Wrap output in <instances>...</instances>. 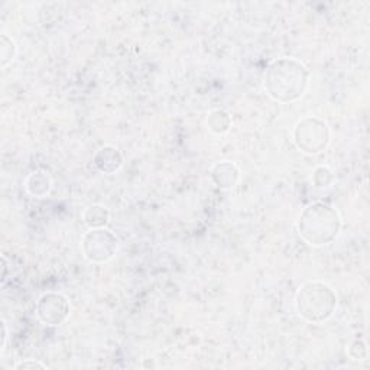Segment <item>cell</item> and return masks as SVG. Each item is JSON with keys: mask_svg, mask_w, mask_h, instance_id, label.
Returning <instances> with one entry per match:
<instances>
[{"mask_svg": "<svg viewBox=\"0 0 370 370\" xmlns=\"http://www.w3.org/2000/svg\"><path fill=\"white\" fill-rule=\"evenodd\" d=\"M310 70L297 58L283 57L272 61L263 77L267 94L282 104L301 100L310 87Z\"/></svg>", "mask_w": 370, "mask_h": 370, "instance_id": "cell-1", "label": "cell"}, {"mask_svg": "<svg viewBox=\"0 0 370 370\" xmlns=\"http://www.w3.org/2000/svg\"><path fill=\"white\" fill-rule=\"evenodd\" d=\"M297 229L307 245L323 248L337 241L343 229V220L338 211L330 204L311 203L301 211Z\"/></svg>", "mask_w": 370, "mask_h": 370, "instance_id": "cell-2", "label": "cell"}, {"mask_svg": "<svg viewBox=\"0 0 370 370\" xmlns=\"http://www.w3.org/2000/svg\"><path fill=\"white\" fill-rule=\"evenodd\" d=\"M338 298L333 286L323 281H308L295 294V310L310 324L327 323L334 315Z\"/></svg>", "mask_w": 370, "mask_h": 370, "instance_id": "cell-3", "label": "cell"}, {"mask_svg": "<svg viewBox=\"0 0 370 370\" xmlns=\"http://www.w3.org/2000/svg\"><path fill=\"white\" fill-rule=\"evenodd\" d=\"M293 141L297 149L305 155H320L331 141L330 125L317 116H305L297 122Z\"/></svg>", "mask_w": 370, "mask_h": 370, "instance_id": "cell-4", "label": "cell"}, {"mask_svg": "<svg viewBox=\"0 0 370 370\" xmlns=\"http://www.w3.org/2000/svg\"><path fill=\"white\" fill-rule=\"evenodd\" d=\"M119 250L117 236L109 229H90L82 239L83 256L91 263H108Z\"/></svg>", "mask_w": 370, "mask_h": 370, "instance_id": "cell-5", "label": "cell"}, {"mask_svg": "<svg viewBox=\"0 0 370 370\" xmlns=\"http://www.w3.org/2000/svg\"><path fill=\"white\" fill-rule=\"evenodd\" d=\"M35 314L44 326L57 327L70 319L71 304L64 294L49 291L38 298Z\"/></svg>", "mask_w": 370, "mask_h": 370, "instance_id": "cell-6", "label": "cell"}, {"mask_svg": "<svg viewBox=\"0 0 370 370\" xmlns=\"http://www.w3.org/2000/svg\"><path fill=\"white\" fill-rule=\"evenodd\" d=\"M125 158L113 145H104L93 156V165L104 175H113L123 168Z\"/></svg>", "mask_w": 370, "mask_h": 370, "instance_id": "cell-7", "label": "cell"}, {"mask_svg": "<svg viewBox=\"0 0 370 370\" xmlns=\"http://www.w3.org/2000/svg\"><path fill=\"white\" fill-rule=\"evenodd\" d=\"M241 168L231 161H220L213 165L210 177L213 184L220 190H231L241 179Z\"/></svg>", "mask_w": 370, "mask_h": 370, "instance_id": "cell-8", "label": "cell"}, {"mask_svg": "<svg viewBox=\"0 0 370 370\" xmlns=\"http://www.w3.org/2000/svg\"><path fill=\"white\" fill-rule=\"evenodd\" d=\"M52 178L45 171H35L25 181V190L34 198H45L52 191Z\"/></svg>", "mask_w": 370, "mask_h": 370, "instance_id": "cell-9", "label": "cell"}, {"mask_svg": "<svg viewBox=\"0 0 370 370\" xmlns=\"http://www.w3.org/2000/svg\"><path fill=\"white\" fill-rule=\"evenodd\" d=\"M83 220L89 229L106 227L110 222V210L104 204H91L84 210Z\"/></svg>", "mask_w": 370, "mask_h": 370, "instance_id": "cell-10", "label": "cell"}, {"mask_svg": "<svg viewBox=\"0 0 370 370\" xmlns=\"http://www.w3.org/2000/svg\"><path fill=\"white\" fill-rule=\"evenodd\" d=\"M231 116L229 112L223 110V109H216V110H211L207 116L205 125L207 129L211 132V134L215 135H224L230 130L231 127Z\"/></svg>", "mask_w": 370, "mask_h": 370, "instance_id": "cell-11", "label": "cell"}, {"mask_svg": "<svg viewBox=\"0 0 370 370\" xmlns=\"http://www.w3.org/2000/svg\"><path fill=\"white\" fill-rule=\"evenodd\" d=\"M18 56V45L13 38L8 34H2L0 37V61H2V68L5 70L11 65Z\"/></svg>", "mask_w": 370, "mask_h": 370, "instance_id": "cell-12", "label": "cell"}, {"mask_svg": "<svg viewBox=\"0 0 370 370\" xmlns=\"http://www.w3.org/2000/svg\"><path fill=\"white\" fill-rule=\"evenodd\" d=\"M311 181H312V185L315 189L324 190V189L331 187V185L334 184L336 175L330 167L320 165V167L314 168L312 175H311Z\"/></svg>", "mask_w": 370, "mask_h": 370, "instance_id": "cell-13", "label": "cell"}, {"mask_svg": "<svg viewBox=\"0 0 370 370\" xmlns=\"http://www.w3.org/2000/svg\"><path fill=\"white\" fill-rule=\"evenodd\" d=\"M347 356L355 362H363L369 357V347L367 343L362 338L353 340L347 347Z\"/></svg>", "mask_w": 370, "mask_h": 370, "instance_id": "cell-14", "label": "cell"}, {"mask_svg": "<svg viewBox=\"0 0 370 370\" xmlns=\"http://www.w3.org/2000/svg\"><path fill=\"white\" fill-rule=\"evenodd\" d=\"M37 369H46V366L35 359H26L19 362L18 364H15V370H37Z\"/></svg>", "mask_w": 370, "mask_h": 370, "instance_id": "cell-15", "label": "cell"}, {"mask_svg": "<svg viewBox=\"0 0 370 370\" xmlns=\"http://www.w3.org/2000/svg\"><path fill=\"white\" fill-rule=\"evenodd\" d=\"M2 343H0V353H4L6 349V341H8V324L5 320H2Z\"/></svg>", "mask_w": 370, "mask_h": 370, "instance_id": "cell-16", "label": "cell"}, {"mask_svg": "<svg viewBox=\"0 0 370 370\" xmlns=\"http://www.w3.org/2000/svg\"><path fill=\"white\" fill-rule=\"evenodd\" d=\"M2 262H4V274H2V283L6 282V269H8V260H6V256L4 255L2 256Z\"/></svg>", "mask_w": 370, "mask_h": 370, "instance_id": "cell-17", "label": "cell"}]
</instances>
